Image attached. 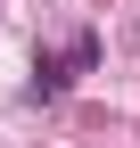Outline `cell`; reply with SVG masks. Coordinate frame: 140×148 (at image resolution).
<instances>
[{"instance_id":"6da1fadb","label":"cell","mask_w":140,"mask_h":148,"mask_svg":"<svg viewBox=\"0 0 140 148\" xmlns=\"http://www.w3.org/2000/svg\"><path fill=\"white\" fill-rule=\"evenodd\" d=\"M91 66H99V41L91 33H74L66 49H41V58H33V99H58V90L74 82V74H91Z\"/></svg>"}]
</instances>
